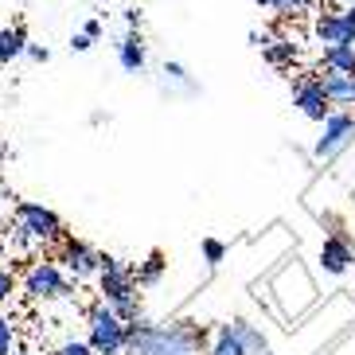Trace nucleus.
<instances>
[{
	"label": "nucleus",
	"mask_w": 355,
	"mask_h": 355,
	"mask_svg": "<svg viewBox=\"0 0 355 355\" xmlns=\"http://www.w3.org/2000/svg\"><path fill=\"white\" fill-rule=\"evenodd\" d=\"M207 347V332L196 320H129L125 355H199Z\"/></svg>",
	"instance_id": "obj_1"
},
{
	"label": "nucleus",
	"mask_w": 355,
	"mask_h": 355,
	"mask_svg": "<svg viewBox=\"0 0 355 355\" xmlns=\"http://www.w3.org/2000/svg\"><path fill=\"white\" fill-rule=\"evenodd\" d=\"M63 239H67V227L51 207L32 203V199H20V203L12 207V242H16L20 254H35V250H47V246H59Z\"/></svg>",
	"instance_id": "obj_2"
},
{
	"label": "nucleus",
	"mask_w": 355,
	"mask_h": 355,
	"mask_svg": "<svg viewBox=\"0 0 355 355\" xmlns=\"http://www.w3.org/2000/svg\"><path fill=\"white\" fill-rule=\"evenodd\" d=\"M141 285H137L133 270H129L121 258L114 254H102V266H98V293H102V304H110L121 320H141Z\"/></svg>",
	"instance_id": "obj_3"
},
{
	"label": "nucleus",
	"mask_w": 355,
	"mask_h": 355,
	"mask_svg": "<svg viewBox=\"0 0 355 355\" xmlns=\"http://www.w3.org/2000/svg\"><path fill=\"white\" fill-rule=\"evenodd\" d=\"M125 332L129 324L110 304L98 301L86 309V344L94 355H125Z\"/></svg>",
	"instance_id": "obj_4"
},
{
	"label": "nucleus",
	"mask_w": 355,
	"mask_h": 355,
	"mask_svg": "<svg viewBox=\"0 0 355 355\" xmlns=\"http://www.w3.org/2000/svg\"><path fill=\"white\" fill-rule=\"evenodd\" d=\"M24 293L35 304H51V301H67L74 289H71L67 270L55 258H35L28 266V273H24Z\"/></svg>",
	"instance_id": "obj_5"
},
{
	"label": "nucleus",
	"mask_w": 355,
	"mask_h": 355,
	"mask_svg": "<svg viewBox=\"0 0 355 355\" xmlns=\"http://www.w3.org/2000/svg\"><path fill=\"white\" fill-rule=\"evenodd\" d=\"M352 145H355V114L352 110H332V117L320 125L313 157L320 160V164H332V160L340 157V153H347Z\"/></svg>",
	"instance_id": "obj_6"
},
{
	"label": "nucleus",
	"mask_w": 355,
	"mask_h": 355,
	"mask_svg": "<svg viewBox=\"0 0 355 355\" xmlns=\"http://www.w3.org/2000/svg\"><path fill=\"white\" fill-rule=\"evenodd\" d=\"M293 105L301 110L309 121H316V125H324L328 117H332V102L324 98V86H320V71L316 74H297L293 78Z\"/></svg>",
	"instance_id": "obj_7"
},
{
	"label": "nucleus",
	"mask_w": 355,
	"mask_h": 355,
	"mask_svg": "<svg viewBox=\"0 0 355 355\" xmlns=\"http://www.w3.org/2000/svg\"><path fill=\"white\" fill-rule=\"evenodd\" d=\"M55 261L67 270V277H74V282H90V277H98L102 254H98L90 242L71 239V234H67V239L59 242V258H55Z\"/></svg>",
	"instance_id": "obj_8"
},
{
	"label": "nucleus",
	"mask_w": 355,
	"mask_h": 355,
	"mask_svg": "<svg viewBox=\"0 0 355 355\" xmlns=\"http://www.w3.org/2000/svg\"><path fill=\"white\" fill-rule=\"evenodd\" d=\"M313 35L320 47H340V43H355V32L340 16V8H320L313 20Z\"/></svg>",
	"instance_id": "obj_9"
},
{
	"label": "nucleus",
	"mask_w": 355,
	"mask_h": 355,
	"mask_svg": "<svg viewBox=\"0 0 355 355\" xmlns=\"http://www.w3.org/2000/svg\"><path fill=\"white\" fill-rule=\"evenodd\" d=\"M320 266H324V273H347L355 266V246L344 234H328L320 242Z\"/></svg>",
	"instance_id": "obj_10"
},
{
	"label": "nucleus",
	"mask_w": 355,
	"mask_h": 355,
	"mask_svg": "<svg viewBox=\"0 0 355 355\" xmlns=\"http://www.w3.org/2000/svg\"><path fill=\"white\" fill-rule=\"evenodd\" d=\"M261 59L273 67V71H293L297 59H301V47L289 40V35H270L266 47H261Z\"/></svg>",
	"instance_id": "obj_11"
},
{
	"label": "nucleus",
	"mask_w": 355,
	"mask_h": 355,
	"mask_svg": "<svg viewBox=\"0 0 355 355\" xmlns=\"http://www.w3.org/2000/svg\"><path fill=\"white\" fill-rule=\"evenodd\" d=\"M320 86H324V98L332 102V110H347V105H355V78L352 74L320 71Z\"/></svg>",
	"instance_id": "obj_12"
},
{
	"label": "nucleus",
	"mask_w": 355,
	"mask_h": 355,
	"mask_svg": "<svg viewBox=\"0 0 355 355\" xmlns=\"http://www.w3.org/2000/svg\"><path fill=\"white\" fill-rule=\"evenodd\" d=\"M145 40H141V32H125L121 35V43H117V63H121V71L129 74H141L145 71Z\"/></svg>",
	"instance_id": "obj_13"
},
{
	"label": "nucleus",
	"mask_w": 355,
	"mask_h": 355,
	"mask_svg": "<svg viewBox=\"0 0 355 355\" xmlns=\"http://www.w3.org/2000/svg\"><path fill=\"white\" fill-rule=\"evenodd\" d=\"M320 71L352 74V78H355V43H340V47H320Z\"/></svg>",
	"instance_id": "obj_14"
},
{
	"label": "nucleus",
	"mask_w": 355,
	"mask_h": 355,
	"mask_svg": "<svg viewBox=\"0 0 355 355\" xmlns=\"http://www.w3.org/2000/svg\"><path fill=\"white\" fill-rule=\"evenodd\" d=\"M164 270H168V258H164L160 250H153V254H148V258L133 270V277H137V285H141V289H153V285L164 277Z\"/></svg>",
	"instance_id": "obj_15"
},
{
	"label": "nucleus",
	"mask_w": 355,
	"mask_h": 355,
	"mask_svg": "<svg viewBox=\"0 0 355 355\" xmlns=\"http://www.w3.org/2000/svg\"><path fill=\"white\" fill-rule=\"evenodd\" d=\"M28 51V32H24L20 24H12L0 32V63H12V59H20Z\"/></svg>",
	"instance_id": "obj_16"
},
{
	"label": "nucleus",
	"mask_w": 355,
	"mask_h": 355,
	"mask_svg": "<svg viewBox=\"0 0 355 355\" xmlns=\"http://www.w3.org/2000/svg\"><path fill=\"white\" fill-rule=\"evenodd\" d=\"M207 355H246V347H242L239 332H234V324H223L219 332L211 336Z\"/></svg>",
	"instance_id": "obj_17"
},
{
	"label": "nucleus",
	"mask_w": 355,
	"mask_h": 355,
	"mask_svg": "<svg viewBox=\"0 0 355 355\" xmlns=\"http://www.w3.org/2000/svg\"><path fill=\"white\" fill-rule=\"evenodd\" d=\"M320 0H258V8H270L277 16H297V12H309L316 8Z\"/></svg>",
	"instance_id": "obj_18"
},
{
	"label": "nucleus",
	"mask_w": 355,
	"mask_h": 355,
	"mask_svg": "<svg viewBox=\"0 0 355 355\" xmlns=\"http://www.w3.org/2000/svg\"><path fill=\"white\" fill-rule=\"evenodd\" d=\"M172 83V86H180L184 94H196V83H191V74L184 71L180 63H164V86Z\"/></svg>",
	"instance_id": "obj_19"
},
{
	"label": "nucleus",
	"mask_w": 355,
	"mask_h": 355,
	"mask_svg": "<svg viewBox=\"0 0 355 355\" xmlns=\"http://www.w3.org/2000/svg\"><path fill=\"white\" fill-rule=\"evenodd\" d=\"M203 261H207L211 270H215V266H223V261H227V242L203 239Z\"/></svg>",
	"instance_id": "obj_20"
},
{
	"label": "nucleus",
	"mask_w": 355,
	"mask_h": 355,
	"mask_svg": "<svg viewBox=\"0 0 355 355\" xmlns=\"http://www.w3.org/2000/svg\"><path fill=\"white\" fill-rule=\"evenodd\" d=\"M12 352H16V328H12V320L0 316V355H12Z\"/></svg>",
	"instance_id": "obj_21"
},
{
	"label": "nucleus",
	"mask_w": 355,
	"mask_h": 355,
	"mask_svg": "<svg viewBox=\"0 0 355 355\" xmlns=\"http://www.w3.org/2000/svg\"><path fill=\"white\" fill-rule=\"evenodd\" d=\"M12 293H16V273L8 266H0V304H8Z\"/></svg>",
	"instance_id": "obj_22"
},
{
	"label": "nucleus",
	"mask_w": 355,
	"mask_h": 355,
	"mask_svg": "<svg viewBox=\"0 0 355 355\" xmlns=\"http://www.w3.org/2000/svg\"><path fill=\"white\" fill-rule=\"evenodd\" d=\"M51 355H94V352H90V344H86V340H63V344L55 347Z\"/></svg>",
	"instance_id": "obj_23"
},
{
	"label": "nucleus",
	"mask_w": 355,
	"mask_h": 355,
	"mask_svg": "<svg viewBox=\"0 0 355 355\" xmlns=\"http://www.w3.org/2000/svg\"><path fill=\"white\" fill-rule=\"evenodd\" d=\"M90 47H94V40H90V35H86V32L71 35V51H90Z\"/></svg>",
	"instance_id": "obj_24"
},
{
	"label": "nucleus",
	"mask_w": 355,
	"mask_h": 355,
	"mask_svg": "<svg viewBox=\"0 0 355 355\" xmlns=\"http://www.w3.org/2000/svg\"><path fill=\"white\" fill-rule=\"evenodd\" d=\"M28 59H32V63H47V59H51V55H47V47H35V43H28Z\"/></svg>",
	"instance_id": "obj_25"
},
{
	"label": "nucleus",
	"mask_w": 355,
	"mask_h": 355,
	"mask_svg": "<svg viewBox=\"0 0 355 355\" xmlns=\"http://www.w3.org/2000/svg\"><path fill=\"white\" fill-rule=\"evenodd\" d=\"M125 24H129V32H141V12L125 8Z\"/></svg>",
	"instance_id": "obj_26"
},
{
	"label": "nucleus",
	"mask_w": 355,
	"mask_h": 355,
	"mask_svg": "<svg viewBox=\"0 0 355 355\" xmlns=\"http://www.w3.org/2000/svg\"><path fill=\"white\" fill-rule=\"evenodd\" d=\"M86 35H90V40H98V35H102V20H86V28H83Z\"/></svg>",
	"instance_id": "obj_27"
},
{
	"label": "nucleus",
	"mask_w": 355,
	"mask_h": 355,
	"mask_svg": "<svg viewBox=\"0 0 355 355\" xmlns=\"http://www.w3.org/2000/svg\"><path fill=\"white\" fill-rule=\"evenodd\" d=\"M340 16H344V20H347V28L355 32V4H344V8H340Z\"/></svg>",
	"instance_id": "obj_28"
},
{
	"label": "nucleus",
	"mask_w": 355,
	"mask_h": 355,
	"mask_svg": "<svg viewBox=\"0 0 355 355\" xmlns=\"http://www.w3.org/2000/svg\"><path fill=\"white\" fill-rule=\"evenodd\" d=\"M4 160H8V145H4V141H0V164H4Z\"/></svg>",
	"instance_id": "obj_29"
},
{
	"label": "nucleus",
	"mask_w": 355,
	"mask_h": 355,
	"mask_svg": "<svg viewBox=\"0 0 355 355\" xmlns=\"http://www.w3.org/2000/svg\"><path fill=\"white\" fill-rule=\"evenodd\" d=\"M8 196V184H4V172H0V199Z\"/></svg>",
	"instance_id": "obj_30"
},
{
	"label": "nucleus",
	"mask_w": 355,
	"mask_h": 355,
	"mask_svg": "<svg viewBox=\"0 0 355 355\" xmlns=\"http://www.w3.org/2000/svg\"><path fill=\"white\" fill-rule=\"evenodd\" d=\"M340 4H355V0H340Z\"/></svg>",
	"instance_id": "obj_31"
},
{
	"label": "nucleus",
	"mask_w": 355,
	"mask_h": 355,
	"mask_svg": "<svg viewBox=\"0 0 355 355\" xmlns=\"http://www.w3.org/2000/svg\"><path fill=\"white\" fill-rule=\"evenodd\" d=\"M12 355H20V352H12Z\"/></svg>",
	"instance_id": "obj_32"
},
{
	"label": "nucleus",
	"mask_w": 355,
	"mask_h": 355,
	"mask_svg": "<svg viewBox=\"0 0 355 355\" xmlns=\"http://www.w3.org/2000/svg\"><path fill=\"white\" fill-rule=\"evenodd\" d=\"M266 355H273V352H266Z\"/></svg>",
	"instance_id": "obj_33"
}]
</instances>
